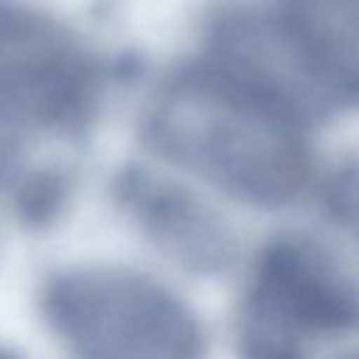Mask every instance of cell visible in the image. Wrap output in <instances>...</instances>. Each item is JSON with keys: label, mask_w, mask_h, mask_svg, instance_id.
<instances>
[{"label": "cell", "mask_w": 359, "mask_h": 359, "mask_svg": "<svg viewBox=\"0 0 359 359\" xmlns=\"http://www.w3.org/2000/svg\"><path fill=\"white\" fill-rule=\"evenodd\" d=\"M140 133L158 158L241 205L280 210L313 182L310 130L202 57L155 86Z\"/></svg>", "instance_id": "1"}, {"label": "cell", "mask_w": 359, "mask_h": 359, "mask_svg": "<svg viewBox=\"0 0 359 359\" xmlns=\"http://www.w3.org/2000/svg\"><path fill=\"white\" fill-rule=\"evenodd\" d=\"M45 323L81 357L192 359L207 332L170 285L143 271L84 264L57 271L40 293Z\"/></svg>", "instance_id": "2"}, {"label": "cell", "mask_w": 359, "mask_h": 359, "mask_svg": "<svg viewBox=\"0 0 359 359\" xmlns=\"http://www.w3.org/2000/svg\"><path fill=\"white\" fill-rule=\"evenodd\" d=\"M357 332L359 280L330 246L300 231L261 246L236 318L246 354L298 357Z\"/></svg>", "instance_id": "3"}, {"label": "cell", "mask_w": 359, "mask_h": 359, "mask_svg": "<svg viewBox=\"0 0 359 359\" xmlns=\"http://www.w3.org/2000/svg\"><path fill=\"white\" fill-rule=\"evenodd\" d=\"M109 79V62L55 13L0 0V118L22 133L81 135Z\"/></svg>", "instance_id": "4"}, {"label": "cell", "mask_w": 359, "mask_h": 359, "mask_svg": "<svg viewBox=\"0 0 359 359\" xmlns=\"http://www.w3.org/2000/svg\"><path fill=\"white\" fill-rule=\"evenodd\" d=\"M202 60L308 130L342 114L278 8L231 6L212 13Z\"/></svg>", "instance_id": "5"}, {"label": "cell", "mask_w": 359, "mask_h": 359, "mask_svg": "<svg viewBox=\"0 0 359 359\" xmlns=\"http://www.w3.org/2000/svg\"><path fill=\"white\" fill-rule=\"evenodd\" d=\"M114 200L165 259L197 276H222L236 261V234L219 210L187 182L130 165L114 177Z\"/></svg>", "instance_id": "6"}, {"label": "cell", "mask_w": 359, "mask_h": 359, "mask_svg": "<svg viewBox=\"0 0 359 359\" xmlns=\"http://www.w3.org/2000/svg\"><path fill=\"white\" fill-rule=\"evenodd\" d=\"M276 8L339 111H359V0H280Z\"/></svg>", "instance_id": "7"}, {"label": "cell", "mask_w": 359, "mask_h": 359, "mask_svg": "<svg viewBox=\"0 0 359 359\" xmlns=\"http://www.w3.org/2000/svg\"><path fill=\"white\" fill-rule=\"evenodd\" d=\"M15 210L30 224H47L65 210L69 200V177L62 170L45 168L25 172L13 187Z\"/></svg>", "instance_id": "8"}, {"label": "cell", "mask_w": 359, "mask_h": 359, "mask_svg": "<svg viewBox=\"0 0 359 359\" xmlns=\"http://www.w3.org/2000/svg\"><path fill=\"white\" fill-rule=\"evenodd\" d=\"M323 205L330 219L359 249V158H347L323 182Z\"/></svg>", "instance_id": "9"}, {"label": "cell", "mask_w": 359, "mask_h": 359, "mask_svg": "<svg viewBox=\"0 0 359 359\" xmlns=\"http://www.w3.org/2000/svg\"><path fill=\"white\" fill-rule=\"evenodd\" d=\"M22 130L0 118V187H15L22 170Z\"/></svg>", "instance_id": "10"}]
</instances>
